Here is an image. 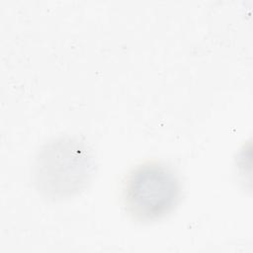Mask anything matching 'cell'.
Wrapping results in <instances>:
<instances>
[{
  "mask_svg": "<svg viewBox=\"0 0 253 253\" xmlns=\"http://www.w3.org/2000/svg\"><path fill=\"white\" fill-rule=\"evenodd\" d=\"M180 182L164 163L147 161L127 175L123 188L126 212L136 221L151 222L168 215L180 200Z\"/></svg>",
  "mask_w": 253,
  "mask_h": 253,
  "instance_id": "obj_2",
  "label": "cell"
},
{
  "mask_svg": "<svg viewBox=\"0 0 253 253\" xmlns=\"http://www.w3.org/2000/svg\"><path fill=\"white\" fill-rule=\"evenodd\" d=\"M92 156L77 139L59 137L44 144L38 152L34 167V184L51 200H62L82 191L90 181Z\"/></svg>",
  "mask_w": 253,
  "mask_h": 253,
  "instance_id": "obj_1",
  "label": "cell"
}]
</instances>
